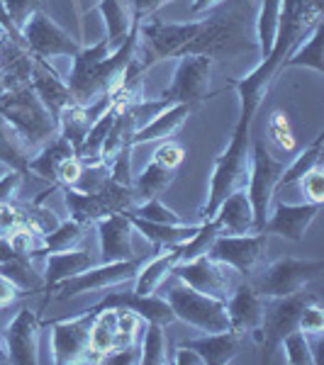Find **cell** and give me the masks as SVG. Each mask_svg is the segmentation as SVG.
Masks as SVG:
<instances>
[{
  "label": "cell",
  "instance_id": "6da1fadb",
  "mask_svg": "<svg viewBox=\"0 0 324 365\" xmlns=\"http://www.w3.org/2000/svg\"><path fill=\"white\" fill-rule=\"evenodd\" d=\"M280 25L278 37L266 58L251 71L249 76L234 81L232 88L239 93L241 110L237 127L232 132L227 149L217 156L215 168L210 178V192L205 205L200 207V222H208L215 215L217 205L225 200L229 192L246 187L249 180V154H251V125L261 108L263 98L273 86L275 76L283 68V61L288 58L295 46L322 22L324 15V0H280Z\"/></svg>",
  "mask_w": 324,
  "mask_h": 365
},
{
  "label": "cell",
  "instance_id": "7a4b0ae2",
  "mask_svg": "<svg viewBox=\"0 0 324 365\" xmlns=\"http://www.w3.org/2000/svg\"><path fill=\"white\" fill-rule=\"evenodd\" d=\"M249 13V0H239L227 10H217L196 22H168L156 15L144 17L137 27V46L125 81H141V76L163 58L198 54L210 56L212 61H237L241 56L258 54L256 39H251Z\"/></svg>",
  "mask_w": 324,
  "mask_h": 365
},
{
  "label": "cell",
  "instance_id": "3957f363",
  "mask_svg": "<svg viewBox=\"0 0 324 365\" xmlns=\"http://www.w3.org/2000/svg\"><path fill=\"white\" fill-rule=\"evenodd\" d=\"M137 27L139 20H132L129 34L122 39L120 46L110 44L108 37H103L93 46H81V51L74 56V66L66 81L74 103L91 105L100 96L115 93L125 83L127 66L137 46Z\"/></svg>",
  "mask_w": 324,
  "mask_h": 365
},
{
  "label": "cell",
  "instance_id": "277c9868",
  "mask_svg": "<svg viewBox=\"0 0 324 365\" xmlns=\"http://www.w3.org/2000/svg\"><path fill=\"white\" fill-rule=\"evenodd\" d=\"M0 117L25 139L32 151H37L56 134V120L42 105L32 86L0 93Z\"/></svg>",
  "mask_w": 324,
  "mask_h": 365
},
{
  "label": "cell",
  "instance_id": "5b68a950",
  "mask_svg": "<svg viewBox=\"0 0 324 365\" xmlns=\"http://www.w3.org/2000/svg\"><path fill=\"white\" fill-rule=\"evenodd\" d=\"M283 161L270 154L266 139H251L249 154V180H246V195H249L251 210H254V229L261 232L266 222L270 202L278 192V180L283 175Z\"/></svg>",
  "mask_w": 324,
  "mask_h": 365
},
{
  "label": "cell",
  "instance_id": "8992f818",
  "mask_svg": "<svg viewBox=\"0 0 324 365\" xmlns=\"http://www.w3.org/2000/svg\"><path fill=\"white\" fill-rule=\"evenodd\" d=\"M64 195V202L69 207L71 220L83 222L91 227L93 222L100 220L105 215H113V212H127L137 205L134 200V187L125 185V182H117L110 178L103 187L93 192H81L76 187H59Z\"/></svg>",
  "mask_w": 324,
  "mask_h": 365
},
{
  "label": "cell",
  "instance_id": "52a82bcc",
  "mask_svg": "<svg viewBox=\"0 0 324 365\" xmlns=\"http://www.w3.org/2000/svg\"><path fill=\"white\" fill-rule=\"evenodd\" d=\"M166 299L173 309V317L178 322L188 324V327L198 329L203 334H217L229 329L227 307L222 299H215L210 295L193 290L186 282L171 285L166 290Z\"/></svg>",
  "mask_w": 324,
  "mask_h": 365
},
{
  "label": "cell",
  "instance_id": "ba28073f",
  "mask_svg": "<svg viewBox=\"0 0 324 365\" xmlns=\"http://www.w3.org/2000/svg\"><path fill=\"white\" fill-rule=\"evenodd\" d=\"M322 270H324V261H320V258L285 256L268 263V266H263L261 275L256 280H251V285L256 287V292L263 299L285 297L303 290L308 282L317 280Z\"/></svg>",
  "mask_w": 324,
  "mask_h": 365
},
{
  "label": "cell",
  "instance_id": "9c48e42d",
  "mask_svg": "<svg viewBox=\"0 0 324 365\" xmlns=\"http://www.w3.org/2000/svg\"><path fill=\"white\" fill-rule=\"evenodd\" d=\"M146 258H127V261H110V263H96L88 270L79 275L56 282L54 287H49V292H54V299H69L74 295H83V292L93 290H108L113 285H122L127 280H134V275L139 273L141 263Z\"/></svg>",
  "mask_w": 324,
  "mask_h": 365
},
{
  "label": "cell",
  "instance_id": "30bf717a",
  "mask_svg": "<svg viewBox=\"0 0 324 365\" xmlns=\"http://www.w3.org/2000/svg\"><path fill=\"white\" fill-rule=\"evenodd\" d=\"M310 302H317V297L312 295V292H305V287L293 292V295L266 299L261 329H258V334H256L263 344V361H270V353L280 346L283 336L290 334L293 329H298L300 312L308 307Z\"/></svg>",
  "mask_w": 324,
  "mask_h": 365
},
{
  "label": "cell",
  "instance_id": "8fae6325",
  "mask_svg": "<svg viewBox=\"0 0 324 365\" xmlns=\"http://www.w3.org/2000/svg\"><path fill=\"white\" fill-rule=\"evenodd\" d=\"M173 275L181 282L191 285L193 290L203 292V295H210L215 299H222V302L232 295V290L241 280V275L237 270L229 268L227 263H222V261H215L208 253L178 263V266L173 268Z\"/></svg>",
  "mask_w": 324,
  "mask_h": 365
},
{
  "label": "cell",
  "instance_id": "7c38bea8",
  "mask_svg": "<svg viewBox=\"0 0 324 365\" xmlns=\"http://www.w3.org/2000/svg\"><path fill=\"white\" fill-rule=\"evenodd\" d=\"M212 61L210 56H181L178 58V66L173 71V81L166 91H161V100L163 105H196L200 108L203 100L208 98V86H210V76H212Z\"/></svg>",
  "mask_w": 324,
  "mask_h": 365
},
{
  "label": "cell",
  "instance_id": "4fadbf2b",
  "mask_svg": "<svg viewBox=\"0 0 324 365\" xmlns=\"http://www.w3.org/2000/svg\"><path fill=\"white\" fill-rule=\"evenodd\" d=\"M268 249V234L251 232V234H217L210 244L208 256L215 261L227 263L239 275H251L263 261Z\"/></svg>",
  "mask_w": 324,
  "mask_h": 365
},
{
  "label": "cell",
  "instance_id": "5bb4252c",
  "mask_svg": "<svg viewBox=\"0 0 324 365\" xmlns=\"http://www.w3.org/2000/svg\"><path fill=\"white\" fill-rule=\"evenodd\" d=\"M22 42H25L27 51L39 58H54V56H71L74 58L81 51L79 39H74L61 25H56L49 15L34 13L27 20V25L20 29Z\"/></svg>",
  "mask_w": 324,
  "mask_h": 365
},
{
  "label": "cell",
  "instance_id": "9a60e30c",
  "mask_svg": "<svg viewBox=\"0 0 324 365\" xmlns=\"http://www.w3.org/2000/svg\"><path fill=\"white\" fill-rule=\"evenodd\" d=\"M39 322L37 312L22 307L13 317V322L0 334L5 349V361L15 365H34L39 361Z\"/></svg>",
  "mask_w": 324,
  "mask_h": 365
},
{
  "label": "cell",
  "instance_id": "2e32d148",
  "mask_svg": "<svg viewBox=\"0 0 324 365\" xmlns=\"http://www.w3.org/2000/svg\"><path fill=\"white\" fill-rule=\"evenodd\" d=\"M93 319H96V309H88L79 317L51 324V361L56 365L83 363Z\"/></svg>",
  "mask_w": 324,
  "mask_h": 365
},
{
  "label": "cell",
  "instance_id": "e0dca14e",
  "mask_svg": "<svg viewBox=\"0 0 324 365\" xmlns=\"http://www.w3.org/2000/svg\"><path fill=\"white\" fill-rule=\"evenodd\" d=\"M227 317H229V329L239 334H258L263 319V307L266 299L256 292V287L251 285V280H239L237 287L232 290V295L225 299Z\"/></svg>",
  "mask_w": 324,
  "mask_h": 365
},
{
  "label": "cell",
  "instance_id": "ac0fdd59",
  "mask_svg": "<svg viewBox=\"0 0 324 365\" xmlns=\"http://www.w3.org/2000/svg\"><path fill=\"white\" fill-rule=\"evenodd\" d=\"M322 205L315 202H303V205H290V202H278L273 210L268 212L266 222H263V234H275L288 241H303L308 227L315 222V217L320 215Z\"/></svg>",
  "mask_w": 324,
  "mask_h": 365
},
{
  "label": "cell",
  "instance_id": "d6986e66",
  "mask_svg": "<svg viewBox=\"0 0 324 365\" xmlns=\"http://www.w3.org/2000/svg\"><path fill=\"white\" fill-rule=\"evenodd\" d=\"M93 225L98 227V241H100V263L110 261H127L134 258L132 249V222L127 212H113L96 220Z\"/></svg>",
  "mask_w": 324,
  "mask_h": 365
},
{
  "label": "cell",
  "instance_id": "ffe728a7",
  "mask_svg": "<svg viewBox=\"0 0 324 365\" xmlns=\"http://www.w3.org/2000/svg\"><path fill=\"white\" fill-rule=\"evenodd\" d=\"M93 309H129L134 314L141 317V322H154L161 327H168L171 322H176L173 309H171L166 297L154 295H139V292H110L105 295Z\"/></svg>",
  "mask_w": 324,
  "mask_h": 365
},
{
  "label": "cell",
  "instance_id": "44dd1931",
  "mask_svg": "<svg viewBox=\"0 0 324 365\" xmlns=\"http://www.w3.org/2000/svg\"><path fill=\"white\" fill-rule=\"evenodd\" d=\"M29 86L34 88L37 98L42 100V105L49 110V115L56 117L61 115L64 108H69L74 103L66 81L59 76L56 68H51V63L46 58L32 56V76H29Z\"/></svg>",
  "mask_w": 324,
  "mask_h": 365
},
{
  "label": "cell",
  "instance_id": "7402d4cb",
  "mask_svg": "<svg viewBox=\"0 0 324 365\" xmlns=\"http://www.w3.org/2000/svg\"><path fill=\"white\" fill-rule=\"evenodd\" d=\"M217 227L220 234H251L254 229V210H251L249 195H246V187L229 192V195L217 205L215 215L210 217Z\"/></svg>",
  "mask_w": 324,
  "mask_h": 365
},
{
  "label": "cell",
  "instance_id": "603a6c76",
  "mask_svg": "<svg viewBox=\"0 0 324 365\" xmlns=\"http://www.w3.org/2000/svg\"><path fill=\"white\" fill-rule=\"evenodd\" d=\"M181 263V244L168 246V249H158L154 258H146L141 263L139 273L134 275V292L139 295H154L158 287L173 275V268Z\"/></svg>",
  "mask_w": 324,
  "mask_h": 365
},
{
  "label": "cell",
  "instance_id": "cb8c5ba5",
  "mask_svg": "<svg viewBox=\"0 0 324 365\" xmlns=\"http://www.w3.org/2000/svg\"><path fill=\"white\" fill-rule=\"evenodd\" d=\"M196 105H186V103H178V105H168L166 110H161L158 115L151 117L146 125H141L137 132L129 137V144L132 146H139V144H146V141H156V139H168L171 134H176L183 122L196 113Z\"/></svg>",
  "mask_w": 324,
  "mask_h": 365
},
{
  "label": "cell",
  "instance_id": "d4e9b609",
  "mask_svg": "<svg viewBox=\"0 0 324 365\" xmlns=\"http://www.w3.org/2000/svg\"><path fill=\"white\" fill-rule=\"evenodd\" d=\"M241 341H244V334L234 331V329H227V331L205 334V336H200V339L183 341V346L196 349L205 365H225V363H232L234 358L239 356Z\"/></svg>",
  "mask_w": 324,
  "mask_h": 365
},
{
  "label": "cell",
  "instance_id": "484cf974",
  "mask_svg": "<svg viewBox=\"0 0 324 365\" xmlns=\"http://www.w3.org/2000/svg\"><path fill=\"white\" fill-rule=\"evenodd\" d=\"M96 256L86 249H66V251H51L44 253V287H54L56 282L71 278V275H79L96 266Z\"/></svg>",
  "mask_w": 324,
  "mask_h": 365
},
{
  "label": "cell",
  "instance_id": "4316f807",
  "mask_svg": "<svg viewBox=\"0 0 324 365\" xmlns=\"http://www.w3.org/2000/svg\"><path fill=\"white\" fill-rule=\"evenodd\" d=\"M76 156V149L71 146L69 139H64L61 134H54L46 144L39 146L32 154L27 163V173H34L37 178L49 180L51 185H56V168L61 161Z\"/></svg>",
  "mask_w": 324,
  "mask_h": 365
},
{
  "label": "cell",
  "instance_id": "83f0119b",
  "mask_svg": "<svg viewBox=\"0 0 324 365\" xmlns=\"http://www.w3.org/2000/svg\"><path fill=\"white\" fill-rule=\"evenodd\" d=\"M129 222H132V229L144 237L149 244H154L156 249H168V246H178V244H186L188 239H193L200 229V222L198 225H158V222H149V220H141V217H134L129 215Z\"/></svg>",
  "mask_w": 324,
  "mask_h": 365
},
{
  "label": "cell",
  "instance_id": "f1b7e54d",
  "mask_svg": "<svg viewBox=\"0 0 324 365\" xmlns=\"http://www.w3.org/2000/svg\"><path fill=\"white\" fill-rule=\"evenodd\" d=\"M113 349H117V309H98L88 334V351L100 356L103 363L105 353Z\"/></svg>",
  "mask_w": 324,
  "mask_h": 365
},
{
  "label": "cell",
  "instance_id": "f546056e",
  "mask_svg": "<svg viewBox=\"0 0 324 365\" xmlns=\"http://www.w3.org/2000/svg\"><path fill=\"white\" fill-rule=\"evenodd\" d=\"M34 151L25 144V139L0 117V163L27 175V163Z\"/></svg>",
  "mask_w": 324,
  "mask_h": 365
},
{
  "label": "cell",
  "instance_id": "4dcf8cb0",
  "mask_svg": "<svg viewBox=\"0 0 324 365\" xmlns=\"http://www.w3.org/2000/svg\"><path fill=\"white\" fill-rule=\"evenodd\" d=\"M98 13L103 15L105 29L113 46H120L122 39L129 34L132 27V8H129V0H100L98 3Z\"/></svg>",
  "mask_w": 324,
  "mask_h": 365
},
{
  "label": "cell",
  "instance_id": "1f68e13d",
  "mask_svg": "<svg viewBox=\"0 0 324 365\" xmlns=\"http://www.w3.org/2000/svg\"><path fill=\"white\" fill-rule=\"evenodd\" d=\"M322 37H324V22H320L308 37L300 42L295 49L288 54V58L283 61V68H293V66H308L317 73H324V61H322Z\"/></svg>",
  "mask_w": 324,
  "mask_h": 365
},
{
  "label": "cell",
  "instance_id": "d6a6232c",
  "mask_svg": "<svg viewBox=\"0 0 324 365\" xmlns=\"http://www.w3.org/2000/svg\"><path fill=\"white\" fill-rule=\"evenodd\" d=\"M173 175H176V170L158 166L156 161L146 163L144 170L132 180L134 200L144 202V200H151V197H161V192H166L168 185L173 182Z\"/></svg>",
  "mask_w": 324,
  "mask_h": 365
},
{
  "label": "cell",
  "instance_id": "836d02e7",
  "mask_svg": "<svg viewBox=\"0 0 324 365\" xmlns=\"http://www.w3.org/2000/svg\"><path fill=\"white\" fill-rule=\"evenodd\" d=\"M280 0H261V8L256 15V46L258 56L266 58L270 54L278 37V25H280Z\"/></svg>",
  "mask_w": 324,
  "mask_h": 365
},
{
  "label": "cell",
  "instance_id": "e575fe53",
  "mask_svg": "<svg viewBox=\"0 0 324 365\" xmlns=\"http://www.w3.org/2000/svg\"><path fill=\"white\" fill-rule=\"evenodd\" d=\"M86 229H88V225H83V222H76V220L59 222V227H54L51 232H46L42 237V256L44 253H51V251L76 249V246L83 241Z\"/></svg>",
  "mask_w": 324,
  "mask_h": 365
},
{
  "label": "cell",
  "instance_id": "d590c367",
  "mask_svg": "<svg viewBox=\"0 0 324 365\" xmlns=\"http://www.w3.org/2000/svg\"><path fill=\"white\" fill-rule=\"evenodd\" d=\"M322 141H324V132L317 134V139L312 141L308 149L300 151V154L295 156V161H293L290 166L283 168V175H280V180H278V190H283V187H288V185H293V182H298L305 173H310V170L315 168V166H320V163H322Z\"/></svg>",
  "mask_w": 324,
  "mask_h": 365
},
{
  "label": "cell",
  "instance_id": "8d00e7d4",
  "mask_svg": "<svg viewBox=\"0 0 324 365\" xmlns=\"http://www.w3.org/2000/svg\"><path fill=\"white\" fill-rule=\"evenodd\" d=\"M168 363L166 353V334L161 324L146 322V331L139 346V365H163Z\"/></svg>",
  "mask_w": 324,
  "mask_h": 365
},
{
  "label": "cell",
  "instance_id": "74e56055",
  "mask_svg": "<svg viewBox=\"0 0 324 365\" xmlns=\"http://www.w3.org/2000/svg\"><path fill=\"white\" fill-rule=\"evenodd\" d=\"M280 349H283V356H285V363H290V365H315V363H320L315 353H312L308 334H303L300 329H293L290 334H285V336H283Z\"/></svg>",
  "mask_w": 324,
  "mask_h": 365
},
{
  "label": "cell",
  "instance_id": "f35d334b",
  "mask_svg": "<svg viewBox=\"0 0 324 365\" xmlns=\"http://www.w3.org/2000/svg\"><path fill=\"white\" fill-rule=\"evenodd\" d=\"M266 134H268L270 144L278 146V151H283V154H293V151H295V134H293L290 120H288L285 113H280V110L270 113Z\"/></svg>",
  "mask_w": 324,
  "mask_h": 365
},
{
  "label": "cell",
  "instance_id": "ab89813d",
  "mask_svg": "<svg viewBox=\"0 0 324 365\" xmlns=\"http://www.w3.org/2000/svg\"><path fill=\"white\" fill-rule=\"evenodd\" d=\"M127 212L134 217H141V220L158 222V225H186L183 217L176 215L171 207H166V205L161 202V197H151V200H144V202H137Z\"/></svg>",
  "mask_w": 324,
  "mask_h": 365
},
{
  "label": "cell",
  "instance_id": "60d3db41",
  "mask_svg": "<svg viewBox=\"0 0 324 365\" xmlns=\"http://www.w3.org/2000/svg\"><path fill=\"white\" fill-rule=\"evenodd\" d=\"M110 180V166L103 161H93V163H83V170H81V178L76 182V190L81 192H93L98 187H103L105 182Z\"/></svg>",
  "mask_w": 324,
  "mask_h": 365
},
{
  "label": "cell",
  "instance_id": "b9f144b4",
  "mask_svg": "<svg viewBox=\"0 0 324 365\" xmlns=\"http://www.w3.org/2000/svg\"><path fill=\"white\" fill-rule=\"evenodd\" d=\"M5 10H8L10 20L17 29H22L27 25V20L34 13H42L44 10V0H3Z\"/></svg>",
  "mask_w": 324,
  "mask_h": 365
},
{
  "label": "cell",
  "instance_id": "7bdbcfd3",
  "mask_svg": "<svg viewBox=\"0 0 324 365\" xmlns=\"http://www.w3.org/2000/svg\"><path fill=\"white\" fill-rule=\"evenodd\" d=\"M300 190L305 195V202H315V205H324V170L322 163L315 166L310 173H305L303 178L298 180Z\"/></svg>",
  "mask_w": 324,
  "mask_h": 365
},
{
  "label": "cell",
  "instance_id": "ee69618b",
  "mask_svg": "<svg viewBox=\"0 0 324 365\" xmlns=\"http://www.w3.org/2000/svg\"><path fill=\"white\" fill-rule=\"evenodd\" d=\"M141 317L129 309H117V346L137 344Z\"/></svg>",
  "mask_w": 324,
  "mask_h": 365
},
{
  "label": "cell",
  "instance_id": "f6af8a7d",
  "mask_svg": "<svg viewBox=\"0 0 324 365\" xmlns=\"http://www.w3.org/2000/svg\"><path fill=\"white\" fill-rule=\"evenodd\" d=\"M151 161H156L158 166H163V168L176 170L181 163L186 161V146L178 144V141H173V139L163 141V144L154 151V158H151Z\"/></svg>",
  "mask_w": 324,
  "mask_h": 365
},
{
  "label": "cell",
  "instance_id": "bcb514c9",
  "mask_svg": "<svg viewBox=\"0 0 324 365\" xmlns=\"http://www.w3.org/2000/svg\"><path fill=\"white\" fill-rule=\"evenodd\" d=\"M298 329L308 336H322L324 331V312L320 302H310L308 307L300 312L298 317Z\"/></svg>",
  "mask_w": 324,
  "mask_h": 365
},
{
  "label": "cell",
  "instance_id": "7dc6e473",
  "mask_svg": "<svg viewBox=\"0 0 324 365\" xmlns=\"http://www.w3.org/2000/svg\"><path fill=\"white\" fill-rule=\"evenodd\" d=\"M81 170H83V161L79 156H71L66 161H61L56 168V187H74L81 178Z\"/></svg>",
  "mask_w": 324,
  "mask_h": 365
},
{
  "label": "cell",
  "instance_id": "c3c4849f",
  "mask_svg": "<svg viewBox=\"0 0 324 365\" xmlns=\"http://www.w3.org/2000/svg\"><path fill=\"white\" fill-rule=\"evenodd\" d=\"M22 178H25V173L13 170V168L0 178V205H13L15 202L17 192H20V185H22Z\"/></svg>",
  "mask_w": 324,
  "mask_h": 365
},
{
  "label": "cell",
  "instance_id": "681fc988",
  "mask_svg": "<svg viewBox=\"0 0 324 365\" xmlns=\"http://www.w3.org/2000/svg\"><path fill=\"white\" fill-rule=\"evenodd\" d=\"M103 363H113V365H137L139 363V346L129 344V346H117L110 353H105Z\"/></svg>",
  "mask_w": 324,
  "mask_h": 365
},
{
  "label": "cell",
  "instance_id": "f907efd6",
  "mask_svg": "<svg viewBox=\"0 0 324 365\" xmlns=\"http://www.w3.org/2000/svg\"><path fill=\"white\" fill-rule=\"evenodd\" d=\"M22 295H25V290H22L13 278L0 273V309L10 307V304H13L15 299H20Z\"/></svg>",
  "mask_w": 324,
  "mask_h": 365
},
{
  "label": "cell",
  "instance_id": "816d5d0a",
  "mask_svg": "<svg viewBox=\"0 0 324 365\" xmlns=\"http://www.w3.org/2000/svg\"><path fill=\"white\" fill-rule=\"evenodd\" d=\"M166 3H173V0H129V8H132V20L141 22L144 17L156 15Z\"/></svg>",
  "mask_w": 324,
  "mask_h": 365
},
{
  "label": "cell",
  "instance_id": "f5cc1de1",
  "mask_svg": "<svg viewBox=\"0 0 324 365\" xmlns=\"http://www.w3.org/2000/svg\"><path fill=\"white\" fill-rule=\"evenodd\" d=\"M176 365H205L203 358H200V353L196 349H191V346H176L173 351V358H171Z\"/></svg>",
  "mask_w": 324,
  "mask_h": 365
},
{
  "label": "cell",
  "instance_id": "db71d44e",
  "mask_svg": "<svg viewBox=\"0 0 324 365\" xmlns=\"http://www.w3.org/2000/svg\"><path fill=\"white\" fill-rule=\"evenodd\" d=\"M227 3V0H193L191 13H208V10L217 8V5Z\"/></svg>",
  "mask_w": 324,
  "mask_h": 365
},
{
  "label": "cell",
  "instance_id": "11a10c76",
  "mask_svg": "<svg viewBox=\"0 0 324 365\" xmlns=\"http://www.w3.org/2000/svg\"><path fill=\"white\" fill-rule=\"evenodd\" d=\"M0 363H8V361H5V349H3V339H0Z\"/></svg>",
  "mask_w": 324,
  "mask_h": 365
},
{
  "label": "cell",
  "instance_id": "9f6ffc18",
  "mask_svg": "<svg viewBox=\"0 0 324 365\" xmlns=\"http://www.w3.org/2000/svg\"><path fill=\"white\" fill-rule=\"evenodd\" d=\"M5 91V88H3V81H0V93H3Z\"/></svg>",
  "mask_w": 324,
  "mask_h": 365
}]
</instances>
